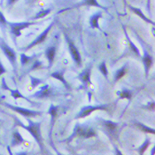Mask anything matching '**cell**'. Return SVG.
Here are the masks:
<instances>
[{
    "instance_id": "277c9868",
    "label": "cell",
    "mask_w": 155,
    "mask_h": 155,
    "mask_svg": "<svg viewBox=\"0 0 155 155\" xmlns=\"http://www.w3.org/2000/svg\"><path fill=\"white\" fill-rule=\"evenodd\" d=\"M97 120H98V124L102 127L103 131L107 135L110 140H118L120 122L113 121L111 120L103 119V118H97Z\"/></svg>"
},
{
    "instance_id": "5bb4252c",
    "label": "cell",
    "mask_w": 155,
    "mask_h": 155,
    "mask_svg": "<svg viewBox=\"0 0 155 155\" xmlns=\"http://www.w3.org/2000/svg\"><path fill=\"white\" fill-rule=\"evenodd\" d=\"M91 70H92V66L90 65L87 68H85L83 71L80 72L77 75V79L81 82L84 90H87L91 85Z\"/></svg>"
},
{
    "instance_id": "f1b7e54d",
    "label": "cell",
    "mask_w": 155,
    "mask_h": 155,
    "mask_svg": "<svg viewBox=\"0 0 155 155\" xmlns=\"http://www.w3.org/2000/svg\"><path fill=\"white\" fill-rule=\"evenodd\" d=\"M52 12V9L51 8H47V9H42L40 12H36V15L32 18V21H38V20H41L45 17H46L47 15H49L51 12Z\"/></svg>"
},
{
    "instance_id": "3957f363",
    "label": "cell",
    "mask_w": 155,
    "mask_h": 155,
    "mask_svg": "<svg viewBox=\"0 0 155 155\" xmlns=\"http://www.w3.org/2000/svg\"><path fill=\"white\" fill-rule=\"evenodd\" d=\"M61 95L60 89L48 84H44L39 90H37L34 94L29 97V98L34 99H49Z\"/></svg>"
},
{
    "instance_id": "e575fe53",
    "label": "cell",
    "mask_w": 155,
    "mask_h": 155,
    "mask_svg": "<svg viewBox=\"0 0 155 155\" xmlns=\"http://www.w3.org/2000/svg\"><path fill=\"white\" fill-rule=\"evenodd\" d=\"M114 153H115V155H124L122 153H121V151L120 150L119 148H118L115 144H114Z\"/></svg>"
},
{
    "instance_id": "ba28073f",
    "label": "cell",
    "mask_w": 155,
    "mask_h": 155,
    "mask_svg": "<svg viewBox=\"0 0 155 155\" xmlns=\"http://www.w3.org/2000/svg\"><path fill=\"white\" fill-rule=\"evenodd\" d=\"M60 111H62V107L61 106H58V105H54V104H51L49 109H48V114L50 115V130H49V143L51 144V146L52 147V149L55 148V145L53 144V140H52V133H53V128L56 122V120L59 116V113Z\"/></svg>"
},
{
    "instance_id": "74e56055",
    "label": "cell",
    "mask_w": 155,
    "mask_h": 155,
    "mask_svg": "<svg viewBox=\"0 0 155 155\" xmlns=\"http://www.w3.org/2000/svg\"><path fill=\"white\" fill-rule=\"evenodd\" d=\"M53 150H54V151L56 152V155H66V154H64V153H60V151H58V149H57L56 147H55V148H54Z\"/></svg>"
},
{
    "instance_id": "6da1fadb",
    "label": "cell",
    "mask_w": 155,
    "mask_h": 155,
    "mask_svg": "<svg viewBox=\"0 0 155 155\" xmlns=\"http://www.w3.org/2000/svg\"><path fill=\"white\" fill-rule=\"evenodd\" d=\"M13 118H14V126L15 127L22 128V129H24L25 130H27L32 136V137L35 139V141L38 144L42 155L49 154L47 149L45 147V141H44L43 135H42V130H41L42 121H34L30 118H28V119H27L28 125H26V124H24L21 120L16 118L15 116Z\"/></svg>"
},
{
    "instance_id": "60d3db41",
    "label": "cell",
    "mask_w": 155,
    "mask_h": 155,
    "mask_svg": "<svg viewBox=\"0 0 155 155\" xmlns=\"http://www.w3.org/2000/svg\"><path fill=\"white\" fill-rule=\"evenodd\" d=\"M3 2H4V0H0V6L3 5Z\"/></svg>"
},
{
    "instance_id": "484cf974",
    "label": "cell",
    "mask_w": 155,
    "mask_h": 155,
    "mask_svg": "<svg viewBox=\"0 0 155 155\" xmlns=\"http://www.w3.org/2000/svg\"><path fill=\"white\" fill-rule=\"evenodd\" d=\"M117 96L118 99H128L129 104H130L133 97V91L129 89H122L121 91H117Z\"/></svg>"
},
{
    "instance_id": "4316f807",
    "label": "cell",
    "mask_w": 155,
    "mask_h": 155,
    "mask_svg": "<svg viewBox=\"0 0 155 155\" xmlns=\"http://www.w3.org/2000/svg\"><path fill=\"white\" fill-rule=\"evenodd\" d=\"M151 143H152V142H151V139H150L148 137H145V139H144V141L143 142V143L136 149V151L137 152L138 155L144 154V153L147 151V149L149 148V146L151 145Z\"/></svg>"
},
{
    "instance_id": "44dd1931",
    "label": "cell",
    "mask_w": 155,
    "mask_h": 155,
    "mask_svg": "<svg viewBox=\"0 0 155 155\" xmlns=\"http://www.w3.org/2000/svg\"><path fill=\"white\" fill-rule=\"evenodd\" d=\"M127 6L129 7V9L133 12L136 15H137L138 17H140L142 20H143V21H145L146 23H149L151 24V25H153L155 26V22L154 21H153L150 18H148L145 14H143V12H142V10L141 9H139V8H137V7H135V6H132L130 5H127Z\"/></svg>"
},
{
    "instance_id": "f546056e",
    "label": "cell",
    "mask_w": 155,
    "mask_h": 155,
    "mask_svg": "<svg viewBox=\"0 0 155 155\" xmlns=\"http://www.w3.org/2000/svg\"><path fill=\"white\" fill-rule=\"evenodd\" d=\"M97 69H98V71L100 72V74L107 79L108 80V74H109V72H108V68H107V63H106V61L104 60V61H102L98 66H97Z\"/></svg>"
},
{
    "instance_id": "ab89813d",
    "label": "cell",
    "mask_w": 155,
    "mask_h": 155,
    "mask_svg": "<svg viewBox=\"0 0 155 155\" xmlns=\"http://www.w3.org/2000/svg\"><path fill=\"white\" fill-rule=\"evenodd\" d=\"M35 1H36V0H28L27 2L29 3V4H31V3H33V2H35Z\"/></svg>"
},
{
    "instance_id": "30bf717a",
    "label": "cell",
    "mask_w": 155,
    "mask_h": 155,
    "mask_svg": "<svg viewBox=\"0 0 155 155\" xmlns=\"http://www.w3.org/2000/svg\"><path fill=\"white\" fill-rule=\"evenodd\" d=\"M64 37H65V40L67 42V45H68V51L70 53V56H71L72 60L74 61V63L78 67V68H81L82 67V56H81V53L78 50L77 46L74 45V41L72 40L71 38L68 36V35L67 33H63Z\"/></svg>"
},
{
    "instance_id": "ffe728a7",
    "label": "cell",
    "mask_w": 155,
    "mask_h": 155,
    "mask_svg": "<svg viewBox=\"0 0 155 155\" xmlns=\"http://www.w3.org/2000/svg\"><path fill=\"white\" fill-rule=\"evenodd\" d=\"M37 59V54H33V55H27L26 53L21 52L20 54V62H21V67L25 68L28 67L33 61Z\"/></svg>"
},
{
    "instance_id": "83f0119b",
    "label": "cell",
    "mask_w": 155,
    "mask_h": 155,
    "mask_svg": "<svg viewBox=\"0 0 155 155\" xmlns=\"http://www.w3.org/2000/svg\"><path fill=\"white\" fill-rule=\"evenodd\" d=\"M29 79H30V85H31V89L35 90L37 87H39L41 84H45V80L42 79V78H38L34 75L29 74Z\"/></svg>"
},
{
    "instance_id": "9a60e30c",
    "label": "cell",
    "mask_w": 155,
    "mask_h": 155,
    "mask_svg": "<svg viewBox=\"0 0 155 155\" xmlns=\"http://www.w3.org/2000/svg\"><path fill=\"white\" fill-rule=\"evenodd\" d=\"M65 73L66 69L62 68V69H58L55 71H52L48 74V77L53 78L55 80H58L61 84H63V86L65 87V89L67 91H71V85L67 81V79L65 78Z\"/></svg>"
},
{
    "instance_id": "8d00e7d4",
    "label": "cell",
    "mask_w": 155,
    "mask_h": 155,
    "mask_svg": "<svg viewBox=\"0 0 155 155\" xmlns=\"http://www.w3.org/2000/svg\"><path fill=\"white\" fill-rule=\"evenodd\" d=\"M14 155H29L28 152H26V151H22V152H17L15 153Z\"/></svg>"
},
{
    "instance_id": "52a82bcc",
    "label": "cell",
    "mask_w": 155,
    "mask_h": 155,
    "mask_svg": "<svg viewBox=\"0 0 155 155\" xmlns=\"http://www.w3.org/2000/svg\"><path fill=\"white\" fill-rule=\"evenodd\" d=\"M0 50L5 56L7 60L10 62L13 71L16 72L18 69V60H17V52L12 48L2 37H0Z\"/></svg>"
},
{
    "instance_id": "d6986e66",
    "label": "cell",
    "mask_w": 155,
    "mask_h": 155,
    "mask_svg": "<svg viewBox=\"0 0 155 155\" xmlns=\"http://www.w3.org/2000/svg\"><path fill=\"white\" fill-rule=\"evenodd\" d=\"M26 142V140L24 139L22 135L21 134V132L19 131V130L15 129L12 133V139H11V147H16L18 145H21Z\"/></svg>"
},
{
    "instance_id": "4fadbf2b",
    "label": "cell",
    "mask_w": 155,
    "mask_h": 155,
    "mask_svg": "<svg viewBox=\"0 0 155 155\" xmlns=\"http://www.w3.org/2000/svg\"><path fill=\"white\" fill-rule=\"evenodd\" d=\"M1 87H2L3 90L8 91L14 100H17V99H24V100L28 101L29 104H31V105H33V106L36 104V102H34L33 100L29 99V97H26L25 95H23V94L20 91V90H18V89H11V88L7 85L5 78H2V81H1Z\"/></svg>"
},
{
    "instance_id": "9c48e42d",
    "label": "cell",
    "mask_w": 155,
    "mask_h": 155,
    "mask_svg": "<svg viewBox=\"0 0 155 155\" xmlns=\"http://www.w3.org/2000/svg\"><path fill=\"white\" fill-rule=\"evenodd\" d=\"M110 105L109 104H100V105H88L84 106L81 108V110L76 114L74 116V120L85 119L89 115H91L95 111H109Z\"/></svg>"
},
{
    "instance_id": "7402d4cb",
    "label": "cell",
    "mask_w": 155,
    "mask_h": 155,
    "mask_svg": "<svg viewBox=\"0 0 155 155\" xmlns=\"http://www.w3.org/2000/svg\"><path fill=\"white\" fill-rule=\"evenodd\" d=\"M133 124L136 128H137L139 130H141L145 134H150V135H155V129L150 127V126H147L145 125L143 122H140L137 120H133Z\"/></svg>"
},
{
    "instance_id": "b9f144b4",
    "label": "cell",
    "mask_w": 155,
    "mask_h": 155,
    "mask_svg": "<svg viewBox=\"0 0 155 155\" xmlns=\"http://www.w3.org/2000/svg\"><path fill=\"white\" fill-rule=\"evenodd\" d=\"M124 1V5H125V6H127V1L126 0H123Z\"/></svg>"
},
{
    "instance_id": "603a6c76",
    "label": "cell",
    "mask_w": 155,
    "mask_h": 155,
    "mask_svg": "<svg viewBox=\"0 0 155 155\" xmlns=\"http://www.w3.org/2000/svg\"><path fill=\"white\" fill-rule=\"evenodd\" d=\"M122 28H123V32H124V34H125V37H126V39H127V41H128V44H129L130 49L132 51H133V53H134L136 56H137V57H140V58H141V53H140L139 49L137 47V45L132 42V40L130 39V37L129 34H128V32H127L126 27H125L124 25H122Z\"/></svg>"
},
{
    "instance_id": "1f68e13d",
    "label": "cell",
    "mask_w": 155,
    "mask_h": 155,
    "mask_svg": "<svg viewBox=\"0 0 155 155\" xmlns=\"http://www.w3.org/2000/svg\"><path fill=\"white\" fill-rule=\"evenodd\" d=\"M143 109L148 110V111H155V101L153 99H152L149 103H147L146 105H144L142 107Z\"/></svg>"
},
{
    "instance_id": "836d02e7",
    "label": "cell",
    "mask_w": 155,
    "mask_h": 155,
    "mask_svg": "<svg viewBox=\"0 0 155 155\" xmlns=\"http://www.w3.org/2000/svg\"><path fill=\"white\" fill-rule=\"evenodd\" d=\"M146 10L148 14H151V0H146Z\"/></svg>"
},
{
    "instance_id": "cb8c5ba5",
    "label": "cell",
    "mask_w": 155,
    "mask_h": 155,
    "mask_svg": "<svg viewBox=\"0 0 155 155\" xmlns=\"http://www.w3.org/2000/svg\"><path fill=\"white\" fill-rule=\"evenodd\" d=\"M45 68V67H44V63H43V61H41L40 60L36 59V60H34V61H33V62L28 66V68L27 71L24 73L23 75L29 74L31 72L36 71V70H38V69H42V68Z\"/></svg>"
},
{
    "instance_id": "f35d334b",
    "label": "cell",
    "mask_w": 155,
    "mask_h": 155,
    "mask_svg": "<svg viewBox=\"0 0 155 155\" xmlns=\"http://www.w3.org/2000/svg\"><path fill=\"white\" fill-rule=\"evenodd\" d=\"M150 155H155V144L153 146V148H152V150H151Z\"/></svg>"
},
{
    "instance_id": "ee69618b",
    "label": "cell",
    "mask_w": 155,
    "mask_h": 155,
    "mask_svg": "<svg viewBox=\"0 0 155 155\" xmlns=\"http://www.w3.org/2000/svg\"><path fill=\"white\" fill-rule=\"evenodd\" d=\"M0 155H3V154H2V153H0Z\"/></svg>"
},
{
    "instance_id": "5b68a950",
    "label": "cell",
    "mask_w": 155,
    "mask_h": 155,
    "mask_svg": "<svg viewBox=\"0 0 155 155\" xmlns=\"http://www.w3.org/2000/svg\"><path fill=\"white\" fill-rule=\"evenodd\" d=\"M38 24V21H21V22H11L8 21L7 27H9V30H10V34L12 36V41L16 44V40L17 38H19L21 36V32L22 30L28 28L31 26H34Z\"/></svg>"
},
{
    "instance_id": "e0dca14e",
    "label": "cell",
    "mask_w": 155,
    "mask_h": 155,
    "mask_svg": "<svg viewBox=\"0 0 155 155\" xmlns=\"http://www.w3.org/2000/svg\"><path fill=\"white\" fill-rule=\"evenodd\" d=\"M141 60H142V63H143L145 77H148L149 72H150L153 65V58L146 51V49H143V56H141Z\"/></svg>"
},
{
    "instance_id": "d4e9b609",
    "label": "cell",
    "mask_w": 155,
    "mask_h": 155,
    "mask_svg": "<svg viewBox=\"0 0 155 155\" xmlns=\"http://www.w3.org/2000/svg\"><path fill=\"white\" fill-rule=\"evenodd\" d=\"M127 71H128V64L126 63L121 68H120L119 69L116 70L114 76V84L118 83L121 78H123L124 75L127 74Z\"/></svg>"
},
{
    "instance_id": "8fae6325",
    "label": "cell",
    "mask_w": 155,
    "mask_h": 155,
    "mask_svg": "<svg viewBox=\"0 0 155 155\" xmlns=\"http://www.w3.org/2000/svg\"><path fill=\"white\" fill-rule=\"evenodd\" d=\"M54 23H55V21H51V23L49 24V26H48L47 28L41 33V34H39L38 36H36V39L35 40H33L31 43H29L27 46H25L24 48H22V50L25 51H29V50H31L32 48L36 47V45H41V44H43L45 40H46V38L49 36V34H50V32H51V28H53V26H54Z\"/></svg>"
},
{
    "instance_id": "d6a6232c",
    "label": "cell",
    "mask_w": 155,
    "mask_h": 155,
    "mask_svg": "<svg viewBox=\"0 0 155 155\" xmlns=\"http://www.w3.org/2000/svg\"><path fill=\"white\" fill-rule=\"evenodd\" d=\"M6 73H7V69H6V68L4 66V64H3L2 60H1V59H0V77H1L3 74H6Z\"/></svg>"
},
{
    "instance_id": "2e32d148",
    "label": "cell",
    "mask_w": 155,
    "mask_h": 155,
    "mask_svg": "<svg viewBox=\"0 0 155 155\" xmlns=\"http://www.w3.org/2000/svg\"><path fill=\"white\" fill-rule=\"evenodd\" d=\"M57 51H58V45L56 44L49 45L45 50V58L48 61L47 68L49 70L53 67V63H54V60L56 58Z\"/></svg>"
},
{
    "instance_id": "7bdbcfd3",
    "label": "cell",
    "mask_w": 155,
    "mask_h": 155,
    "mask_svg": "<svg viewBox=\"0 0 155 155\" xmlns=\"http://www.w3.org/2000/svg\"><path fill=\"white\" fill-rule=\"evenodd\" d=\"M0 125H1V120H0ZM1 127V126H0Z\"/></svg>"
},
{
    "instance_id": "d590c367",
    "label": "cell",
    "mask_w": 155,
    "mask_h": 155,
    "mask_svg": "<svg viewBox=\"0 0 155 155\" xmlns=\"http://www.w3.org/2000/svg\"><path fill=\"white\" fill-rule=\"evenodd\" d=\"M18 0H6V7H9V6H12L13 4H15Z\"/></svg>"
},
{
    "instance_id": "7c38bea8",
    "label": "cell",
    "mask_w": 155,
    "mask_h": 155,
    "mask_svg": "<svg viewBox=\"0 0 155 155\" xmlns=\"http://www.w3.org/2000/svg\"><path fill=\"white\" fill-rule=\"evenodd\" d=\"M84 6H93V7H97V8L102 9V10H104L106 12H108L107 7L103 6L102 5H100L97 0H81L80 2L73 5L70 7H67V8H64V9L60 10L58 13H61V12H66V11H69V10H72V9H75V8L84 7Z\"/></svg>"
},
{
    "instance_id": "ac0fdd59",
    "label": "cell",
    "mask_w": 155,
    "mask_h": 155,
    "mask_svg": "<svg viewBox=\"0 0 155 155\" xmlns=\"http://www.w3.org/2000/svg\"><path fill=\"white\" fill-rule=\"evenodd\" d=\"M103 17V13L101 11H98V12L93 13L90 19H89V23L91 28L93 29H98V30H102L100 26H99V20Z\"/></svg>"
},
{
    "instance_id": "7a4b0ae2",
    "label": "cell",
    "mask_w": 155,
    "mask_h": 155,
    "mask_svg": "<svg viewBox=\"0 0 155 155\" xmlns=\"http://www.w3.org/2000/svg\"><path fill=\"white\" fill-rule=\"evenodd\" d=\"M96 136H97V131L92 126H90L87 124H82L77 121L74 127V130H73L71 135L68 138L62 140L61 142L62 143H71L72 141L76 137L88 139V138L95 137Z\"/></svg>"
},
{
    "instance_id": "4dcf8cb0",
    "label": "cell",
    "mask_w": 155,
    "mask_h": 155,
    "mask_svg": "<svg viewBox=\"0 0 155 155\" xmlns=\"http://www.w3.org/2000/svg\"><path fill=\"white\" fill-rule=\"evenodd\" d=\"M7 24H8V21L6 20L4 13L0 10V27H1V28L3 30H5L6 28V27H7Z\"/></svg>"
},
{
    "instance_id": "8992f818",
    "label": "cell",
    "mask_w": 155,
    "mask_h": 155,
    "mask_svg": "<svg viewBox=\"0 0 155 155\" xmlns=\"http://www.w3.org/2000/svg\"><path fill=\"white\" fill-rule=\"evenodd\" d=\"M2 105L5 107L9 108L10 110H12L13 112H15L16 114L23 116L24 118L28 119V118H36L38 116H42L44 112L43 111H37V110H33V109H28V108L22 107L20 106H16V105H12L10 103H6V102H3Z\"/></svg>"
}]
</instances>
